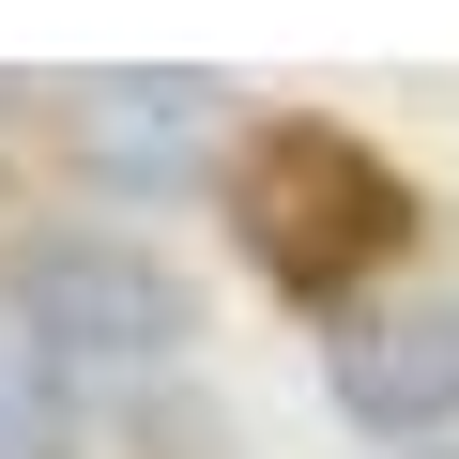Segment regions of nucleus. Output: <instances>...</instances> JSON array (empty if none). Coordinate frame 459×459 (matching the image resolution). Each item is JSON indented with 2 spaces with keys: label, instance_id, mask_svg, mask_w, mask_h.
I'll use <instances>...</instances> for the list:
<instances>
[{
  "label": "nucleus",
  "instance_id": "nucleus-3",
  "mask_svg": "<svg viewBox=\"0 0 459 459\" xmlns=\"http://www.w3.org/2000/svg\"><path fill=\"white\" fill-rule=\"evenodd\" d=\"M322 383H337V413H352V429H383V444L459 429V291H413V307H337Z\"/></svg>",
  "mask_w": 459,
  "mask_h": 459
},
{
  "label": "nucleus",
  "instance_id": "nucleus-5",
  "mask_svg": "<svg viewBox=\"0 0 459 459\" xmlns=\"http://www.w3.org/2000/svg\"><path fill=\"white\" fill-rule=\"evenodd\" d=\"M0 459H77V413H62V368L0 322Z\"/></svg>",
  "mask_w": 459,
  "mask_h": 459
},
{
  "label": "nucleus",
  "instance_id": "nucleus-4",
  "mask_svg": "<svg viewBox=\"0 0 459 459\" xmlns=\"http://www.w3.org/2000/svg\"><path fill=\"white\" fill-rule=\"evenodd\" d=\"M214 108H230V77H199V62H169V77H77V153L108 184H184L214 153Z\"/></svg>",
  "mask_w": 459,
  "mask_h": 459
},
{
  "label": "nucleus",
  "instance_id": "nucleus-1",
  "mask_svg": "<svg viewBox=\"0 0 459 459\" xmlns=\"http://www.w3.org/2000/svg\"><path fill=\"white\" fill-rule=\"evenodd\" d=\"M230 230H246V261L307 307H337L352 276L398 261V230H413V184L352 138V123H276L246 138V169H230Z\"/></svg>",
  "mask_w": 459,
  "mask_h": 459
},
{
  "label": "nucleus",
  "instance_id": "nucleus-2",
  "mask_svg": "<svg viewBox=\"0 0 459 459\" xmlns=\"http://www.w3.org/2000/svg\"><path fill=\"white\" fill-rule=\"evenodd\" d=\"M16 337L47 368H169L199 337L184 276L153 246H108V230H62V246H16Z\"/></svg>",
  "mask_w": 459,
  "mask_h": 459
}]
</instances>
